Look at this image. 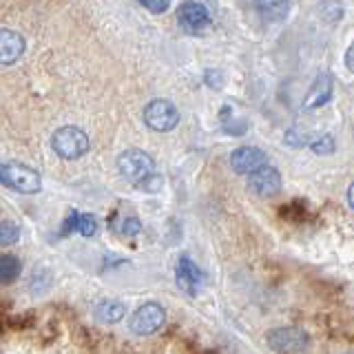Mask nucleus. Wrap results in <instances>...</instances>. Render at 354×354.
<instances>
[{
    "label": "nucleus",
    "mask_w": 354,
    "mask_h": 354,
    "mask_svg": "<svg viewBox=\"0 0 354 354\" xmlns=\"http://www.w3.org/2000/svg\"><path fill=\"white\" fill-rule=\"evenodd\" d=\"M51 147L53 151L60 155L62 160H77L82 155L88 153V136L77 127H60L58 131L53 133L51 138Z\"/></svg>",
    "instance_id": "f257e3e1"
},
{
    "label": "nucleus",
    "mask_w": 354,
    "mask_h": 354,
    "mask_svg": "<svg viewBox=\"0 0 354 354\" xmlns=\"http://www.w3.org/2000/svg\"><path fill=\"white\" fill-rule=\"evenodd\" d=\"M0 182L25 195H33L42 188V177L38 175V171L16 162L0 164Z\"/></svg>",
    "instance_id": "f03ea898"
},
{
    "label": "nucleus",
    "mask_w": 354,
    "mask_h": 354,
    "mask_svg": "<svg viewBox=\"0 0 354 354\" xmlns=\"http://www.w3.org/2000/svg\"><path fill=\"white\" fill-rule=\"evenodd\" d=\"M144 124L153 131L169 133L180 124V111L169 100H151L144 106Z\"/></svg>",
    "instance_id": "7ed1b4c3"
},
{
    "label": "nucleus",
    "mask_w": 354,
    "mask_h": 354,
    "mask_svg": "<svg viewBox=\"0 0 354 354\" xmlns=\"http://www.w3.org/2000/svg\"><path fill=\"white\" fill-rule=\"evenodd\" d=\"M153 171H155V164H153V158L149 153H144L140 149H129L124 153H120L118 173L124 177V180L138 184L142 177H147Z\"/></svg>",
    "instance_id": "20e7f679"
},
{
    "label": "nucleus",
    "mask_w": 354,
    "mask_h": 354,
    "mask_svg": "<svg viewBox=\"0 0 354 354\" xmlns=\"http://www.w3.org/2000/svg\"><path fill=\"white\" fill-rule=\"evenodd\" d=\"M164 321H166L164 308L160 304H153L151 301V304L140 306L136 313H133L129 326H131L133 332H136V335L149 337V335H155V332H158L164 326Z\"/></svg>",
    "instance_id": "39448f33"
},
{
    "label": "nucleus",
    "mask_w": 354,
    "mask_h": 354,
    "mask_svg": "<svg viewBox=\"0 0 354 354\" xmlns=\"http://www.w3.org/2000/svg\"><path fill=\"white\" fill-rule=\"evenodd\" d=\"M248 188L252 195H257L261 199L274 197L281 191V173L272 169V166L263 164L257 171L248 173Z\"/></svg>",
    "instance_id": "423d86ee"
},
{
    "label": "nucleus",
    "mask_w": 354,
    "mask_h": 354,
    "mask_svg": "<svg viewBox=\"0 0 354 354\" xmlns=\"http://www.w3.org/2000/svg\"><path fill=\"white\" fill-rule=\"evenodd\" d=\"M268 346L274 352H304L310 348V341L299 328H277L268 332Z\"/></svg>",
    "instance_id": "0eeeda50"
},
{
    "label": "nucleus",
    "mask_w": 354,
    "mask_h": 354,
    "mask_svg": "<svg viewBox=\"0 0 354 354\" xmlns=\"http://www.w3.org/2000/svg\"><path fill=\"white\" fill-rule=\"evenodd\" d=\"M177 20H180V27L188 33H199L210 25V14L202 3H195V0H186L177 9Z\"/></svg>",
    "instance_id": "6e6552de"
},
{
    "label": "nucleus",
    "mask_w": 354,
    "mask_h": 354,
    "mask_svg": "<svg viewBox=\"0 0 354 354\" xmlns=\"http://www.w3.org/2000/svg\"><path fill=\"white\" fill-rule=\"evenodd\" d=\"M263 164H268V155L257 147H241L237 151H232V155H230L232 171L239 175H248L252 171H257Z\"/></svg>",
    "instance_id": "1a4fd4ad"
},
{
    "label": "nucleus",
    "mask_w": 354,
    "mask_h": 354,
    "mask_svg": "<svg viewBox=\"0 0 354 354\" xmlns=\"http://www.w3.org/2000/svg\"><path fill=\"white\" fill-rule=\"evenodd\" d=\"M332 91H335V80H332V75L319 73L304 97V111H315V109H321L324 104H328L332 97Z\"/></svg>",
    "instance_id": "9d476101"
},
{
    "label": "nucleus",
    "mask_w": 354,
    "mask_h": 354,
    "mask_svg": "<svg viewBox=\"0 0 354 354\" xmlns=\"http://www.w3.org/2000/svg\"><path fill=\"white\" fill-rule=\"evenodd\" d=\"M202 279H204V274L197 268V263H193L188 257H182L177 261L175 281H177V288H180V290H184L186 295H197L199 286H202Z\"/></svg>",
    "instance_id": "9b49d317"
},
{
    "label": "nucleus",
    "mask_w": 354,
    "mask_h": 354,
    "mask_svg": "<svg viewBox=\"0 0 354 354\" xmlns=\"http://www.w3.org/2000/svg\"><path fill=\"white\" fill-rule=\"evenodd\" d=\"M25 53V38L14 29H0V64H14Z\"/></svg>",
    "instance_id": "f8f14e48"
},
{
    "label": "nucleus",
    "mask_w": 354,
    "mask_h": 354,
    "mask_svg": "<svg viewBox=\"0 0 354 354\" xmlns=\"http://www.w3.org/2000/svg\"><path fill=\"white\" fill-rule=\"evenodd\" d=\"M254 9L263 20L281 22L290 11V0H254Z\"/></svg>",
    "instance_id": "ddd939ff"
},
{
    "label": "nucleus",
    "mask_w": 354,
    "mask_h": 354,
    "mask_svg": "<svg viewBox=\"0 0 354 354\" xmlns=\"http://www.w3.org/2000/svg\"><path fill=\"white\" fill-rule=\"evenodd\" d=\"M95 319L100 321V324H118V321L124 319L127 315V308L122 301H118V299H104V301H100L95 306Z\"/></svg>",
    "instance_id": "4468645a"
},
{
    "label": "nucleus",
    "mask_w": 354,
    "mask_h": 354,
    "mask_svg": "<svg viewBox=\"0 0 354 354\" xmlns=\"http://www.w3.org/2000/svg\"><path fill=\"white\" fill-rule=\"evenodd\" d=\"M20 274V259L14 254H0V283H14Z\"/></svg>",
    "instance_id": "2eb2a0df"
},
{
    "label": "nucleus",
    "mask_w": 354,
    "mask_h": 354,
    "mask_svg": "<svg viewBox=\"0 0 354 354\" xmlns=\"http://www.w3.org/2000/svg\"><path fill=\"white\" fill-rule=\"evenodd\" d=\"M20 239V228L14 224V221H0V246H14V243Z\"/></svg>",
    "instance_id": "dca6fc26"
},
{
    "label": "nucleus",
    "mask_w": 354,
    "mask_h": 354,
    "mask_svg": "<svg viewBox=\"0 0 354 354\" xmlns=\"http://www.w3.org/2000/svg\"><path fill=\"white\" fill-rule=\"evenodd\" d=\"M75 230L80 232L82 237H93L95 230H97V221L93 219V215H88V213H77Z\"/></svg>",
    "instance_id": "f3484780"
},
{
    "label": "nucleus",
    "mask_w": 354,
    "mask_h": 354,
    "mask_svg": "<svg viewBox=\"0 0 354 354\" xmlns=\"http://www.w3.org/2000/svg\"><path fill=\"white\" fill-rule=\"evenodd\" d=\"M140 191H147V193H158V191H162V186H164V180H162V175H158V173H149L147 177H142V180L136 184Z\"/></svg>",
    "instance_id": "a211bd4d"
},
{
    "label": "nucleus",
    "mask_w": 354,
    "mask_h": 354,
    "mask_svg": "<svg viewBox=\"0 0 354 354\" xmlns=\"http://www.w3.org/2000/svg\"><path fill=\"white\" fill-rule=\"evenodd\" d=\"M310 149H313L317 155H330V153H335V138H332V136H321V138L313 140Z\"/></svg>",
    "instance_id": "6ab92c4d"
},
{
    "label": "nucleus",
    "mask_w": 354,
    "mask_h": 354,
    "mask_svg": "<svg viewBox=\"0 0 354 354\" xmlns=\"http://www.w3.org/2000/svg\"><path fill=\"white\" fill-rule=\"evenodd\" d=\"M142 7H147L151 14H164L171 7V0H140Z\"/></svg>",
    "instance_id": "aec40b11"
},
{
    "label": "nucleus",
    "mask_w": 354,
    "mask_h": 354,
    "mask_svg": "<svg viewBox=\"0 0 354 354\" xmlns=\"http://www.w3.org/2000/svg\"><path fill=\"white\" fill-rule=\"evenodd\" d=\"M122 232H124V235H129V237L140 235V232H142L140 219H136V217H127V219H124V224H122Z\"/></svg>",
    "instance_id": "412c9836"
},
{
    "label": "nucleus",
    "mask_w": 354,
    "mask_h": 354,
    "mask_svg": "<svg viewBox=\"0 0 354 354\" xmlns=\"http://www.w3.org/2000/svg\"><path fill=\"white\" fill-rule=\"evenodd\" d=\"M75 221H77V213H71L69 217H66L64 226H62V235H66V232H71L75 228Z\"/></svg>",
    "instance_id": "4be33fe9"
},
{
    "label": "nucleus",
    "mask_w": 354,
    "mask_h": 354,
    "mask_svg": "<svg viewBox=\"0 0 354 354\" xmlns=\"http://www.w3.org/2000/svg\"><path fill=\"white\" fill-rule=\"evenodd\" d=\"M352 193H354V186L350 184V186H348V206H350V210L354 208V199H352Z\"/></svg>",
    "instance_id": "5701e85b"
},
{
    "label": "nucleus",
    "mask_w": 354,
    "mask_h": 354,
    "mask_svg": "<svg viewBox=\"0 0 354 354\" xmlns=\"http://www.w3.org/2000/svg\"><path fill=\"white\" fill-rule=\"evenodd\" d=\"M346 64H348V69H352V49H348L346 53Z\"/></svg>",
    "instance_id": "b1692460"
}]
</instances>
